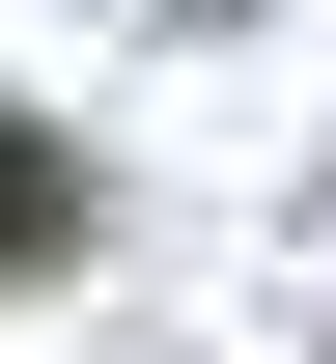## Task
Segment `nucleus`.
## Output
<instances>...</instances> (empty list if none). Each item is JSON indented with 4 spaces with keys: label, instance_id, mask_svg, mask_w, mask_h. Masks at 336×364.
Wrapping results in <instances>:
<instances>
[{
    "label": "nucleus",
    "instance_id": "obj_1",
    "mask_svg": "<svg viewBox=\"0 0 336 364\" xmlns=\"http://www.w3.org/2000/svg\"><path fill=\"white\" fill-rule=\"evenodd\" d=\"M56 225H85V168H56V140L0 112V252H56Z\"/></svg>",
    "mask_w": 336,
    "mask_h": 364
}]
</instances>
